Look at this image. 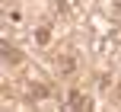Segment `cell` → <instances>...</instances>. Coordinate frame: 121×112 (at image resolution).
<instances>
[{
	"instance_id": "1",
	"label": "cell",
	"mask_w": 121,
	"mask_h": 112,
	"mask_svg": "<svg viewBox=\"0 0 121 112\" xmlns=\"http://www.w3.org/2000/svg\"><path fill=\"white\" fill-rule=\"evenodd\" d=\"M0 51H3V61H6V64H19V61H22L19 48H16V45H10V42H3V45H0Z\"/></svg>"
},
{
	"instance_id": "2",
	"label": "cell",
	"mask_w": 121,
	"mask_h": 112,
	"mask_svg": "<svg viewBox=\"0 0 121 112\" xmlns=\"http://www.w3.org/2000/svg\"><path fill=\"white\" fill-rule=\"evenodd\" d=\"M67 99H70V112H83V93L80 90H70Z\"/></svg>"
},
{
	"instance_id": "3",
	"label": "cell",
	"mask_w": 121,
	"mask_h": 112,
	"mask_svg": "<svg viewBox=\"0 0 121 112\" xmlns=\"http://www.w3.org/2000/svg\"><path fill=\"white\" fill-rule=\"evenodd\" d=\"M29 96H32V99H45V96H48V87H32Z\"/></svg>"
},
{
	"instance_id": "4",
	"label": "cell",
	"mask_w": 121,
	"mask_h": 112,
	"mask_svg": "<svg viewBox=\"0 0 121 112\" xmlns=\"http://www.w3.org/2000/svg\"><path fill=\"white\" fill-rule=\"evenodd\" d=\"M35 38H38V42L45 45V42H48V38H51V32H48V29H38V35H35Z\"/></svg>"
}]
</instances>
